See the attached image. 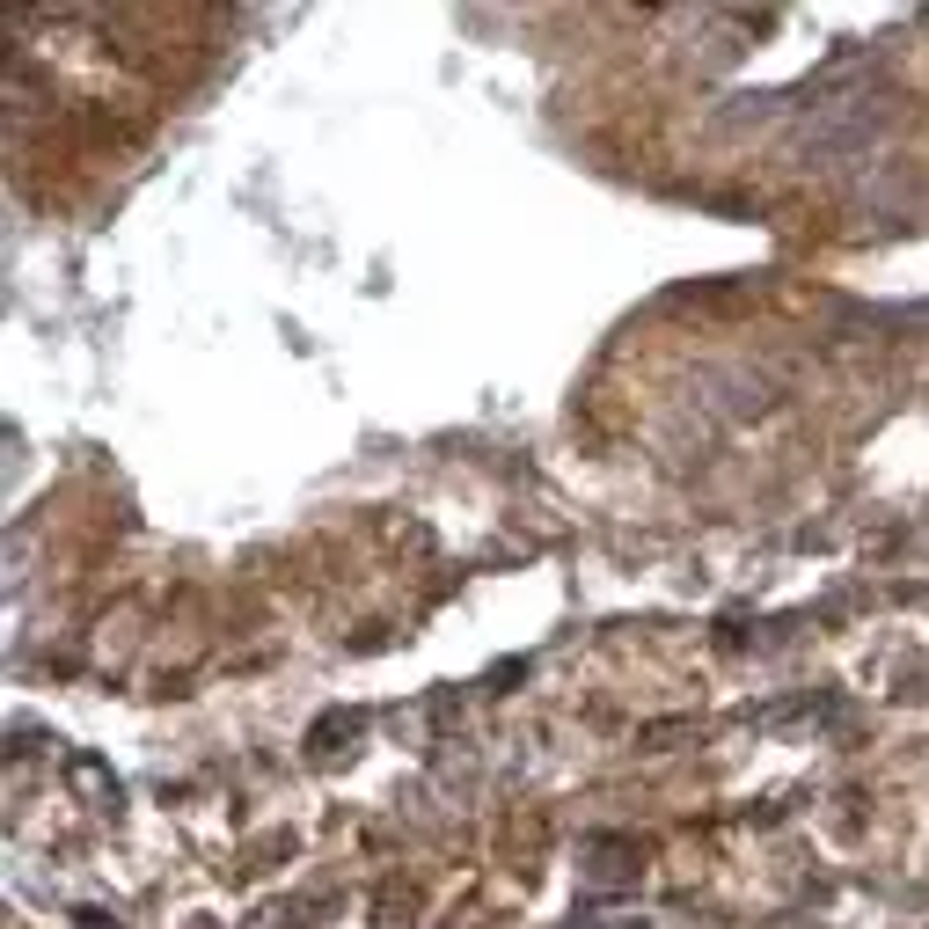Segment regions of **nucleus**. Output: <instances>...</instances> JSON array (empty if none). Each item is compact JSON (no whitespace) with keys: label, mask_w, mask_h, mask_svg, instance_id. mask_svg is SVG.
<instances>
[{"label":"nucleus","mask_w":929,"mask_h":929,"mask_svg":"<svg viewBox=\"0 0 929 929\" xmlns=\"http://www.w3.org/2000/svg\"><path fill=\"white\" fill-rule=\"evenodd\" d=\"M81 929H118V922H103V915H81Z\"/></svg>","instance_id":"f257e3e1"}]
</instances>
